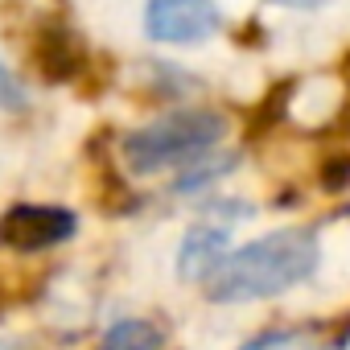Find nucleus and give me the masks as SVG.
<instances>
[{"mask_svg": "<svg viewBox=\"0 0 350 350\" xmlns=\"http://www.w3.org/2000/svg\"><path fill=\"white\" fill-rule=\"evenodd\" d=\"M239 350H317V342L305 338V334H284V329H276V334H260V338L243 342Z\"/></svg>", "mask_w": 350, "mask_h": 350, "instance_id": "0eeeda50", "label": "nucleus"}, {"mask_svg": "<svg viewBox=\"0 0 350 350\" xmlns=\"http://www.w3.org/2000/svg\"><path fill=\"white\" fill-rule=\"evenodd\" d=\"M223 13L215 0H148L144 5V33L165 46H198L215 38Z\"/></svg>", "mask_w": 350, "mask_h": 350, "instance_id": "7ed1b4c3", "label": "nucleus"}, {"mask_svg": "<svg viewBox=\"0 0 350 350\" xmlns=\"http://www.w3.org/2000/svg\"><path fill=\"white\" fill-rule=\"evenodd\" d=\"M227 260V231L223 227H194L182 239L178 252V276L182 280H206Z\"/></svg>", "mask_w": 350, "mask_h": 350, "instance_id": "39448f33", "label": "nucleus"}, {"mask_svg": "<svg viewBox=\"0 0 350 350\" xmlns=\"http://www.w3.org/2000/svg\"><path fill=\"white\" fill-rule=\"evenodd\" d=\"M227 132V120L211 107H186V111H169L136 132L124 136V161L132 173H161V169H178L198 157H206Z\"/></svg>", "mask_w": 350, "mask_h": 350, "instance_id": "f03ea898", "label": "nucleus"}, {"mask_svg": "<svg viewBox=\"0 0 350 350\" xmlns=\"http://www.w3.org/2000/svg\"><path fill=\"white\" fill-rule=\"evenodd\" d=\"M79 231V219L66 206L50 202H17L0 215V243L13 252H46L66 243Z\"/></svg>", "mask_w": 350, "mask_h": 350, "instance_id": "20e7f679", "label": "nucleus"}, {"mask_svg": "<svg viewBox=\"0 0 350 350\" xmlns=\"http://www.w3.org/2000/svg\"><path fill=\"white\" fill-rule=\"evenodd\" d=\"M99 350H161V329L152 321H140V317H128V321H116Z\"/></svg>", "mask_w": 350, "mask_h": 350, "instance_id": "423d86ee", "label": "nucleus"}, {"mask_svg": "<svg viewBox=\"0 0 350 350\" xmlns=\"http://www.w3.org/2000/svg\"><path fill=\"white\" fill-rule=\"evenodd\" d=\"M0 107H5V111H21L25 107V91H21L17 75L5 62H0Z\"/></svg>", "mask_w": 350, "mask_h": 350, "instance_id": "6e6552de", "label": "nucleus"}, {"mask_svg": "<svg viewBox=\"0 0 350 350\" xmlns=\"http://www.w3.org/2000/svg\"><path fill=\"white\" fill-rule=\"evenodd\" d=\"M276 5H288V9H317L321 0H276Z\"/></svg>", "mask_w": 350, "mask_h": 350, "instance_id": "1a4fd4ad", "label": "nucleus"}, {"mask_svg": "<svg viewBox=\"0 0 350 350\" xmlns=\"http://www.w3.org/2000/svg\"><path fill=\"white\" fill-rule=\"evenodd\" d=\"M0 350H25L21 342H9V338H0Z\"/></svg>", "mask_w": 350, "mask_h": 350, "instance_id": "9d476101", "label": "nucleus"}, {"mask_svg": "<svg viewBox=\"0 0 350 350\" xmlns=\"http://www.w3.org/2000/svg\"><path fill=\"white\" fill-rule=\"evenodd\" d=\"M317 268V239L309 231H272L239 252H227V260L202 280L206 297L215 305H243L264 301L276 293H288Z\"/></svg>", "mask_w": 350, "mask_h": 350, "instance_id": "f257e3e1", "label": "nucleus"}]
</instances>
